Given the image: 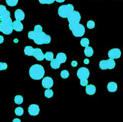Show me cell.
Returning <instances> with one entry per match:
<instances>
[{
	"label": "cell",
	"mask_w": 123,
	"mask_h": 122,
	"mask_svg": "<svg viewBox=\"0 0 123 122\" xmlns=\"http://www.w3.org/2000/svg\"><path fill=\"white\" fill-rule=\"evenodd\" d=\"M81 18L80 14L78 11L74 10L67 18L69 22V29L72 31L73 35L76 37H81L85 33L84 26L79 23Z\"/></svg>",
	"instance_id": "obj_1"
},
{
	"label": "cell",
	"mask_w": 123,
	"mask_h": 122,
	"mask_svg": "<svg viewBox=\"0 0 123 122\" xmlns=\"http://www.w3.org/2000/svg\"><path fill=\"white\" fill-rule=\"evenodd\" d=\"M10 13L4 5H0V31L5 35L11 34L13 31Z\"/></svg>",
	"instance_id": "obj_2"
},
{
	"label": "cell",
	"mask_w": 123,
	"mask_h": 122,
	"mask_svg": "<svg viewBox=\"0 0 123 122\" xmlns=\"http://www.w3.org/2000/svg\"><path fill=\"white\" fill-rule=\"evenodd\" d=\"M28 37L30 40H33L34 42L38 45L49 44L51 41V37L43 31L36 32L30 31L28 33Z\"/></svg>",
	"instance_id": "obj_3"
},
{
	"label": "cell",
	"mask_w": 123,
	"mask_h": 122,
	"mask_svg": "<svg viewBox=\"0 0 123 122\" xmlns=\"http://www.w3.org/2000/svg\"><path fill=\"white\" fill-rule=\"evenodd\" d=\"M29 73L30 77L33 80H39L45 74V70L42 66L39 64L32 65L29 68Z\"/></svg>",
	"instance_id": "obj_4"
},
{
	"label": "cell",
	"mask_w": 123,
	"mask_h": 122,
	"mask_svg": "<svg viewBox=\"0 0 123 122\" xmlns=\"http://www.w3.org/2000/svg\"><path fill=\"white\" fill-rule=\"evenodd\" d=\"M24 53L26 55L33 56L38 61H42L45 58V54L38 48L34 49L31 46H27L24 49Z\"/></svg>",
	"instance_id": "obj_5"
},
{
	"label": "cell",
	"mask_w": 123,
	"mask_h": 122,
	"mask_svg": "<svg viewBox=\"0 0 123 122\" xmlns=\"http://www.w3.org/2000/svg\"><path fill=\"white\" fill-rule=\"evenodd\" d=\"M67 56L65 54L63 53H58L55 59H53L50 62V67L53 69H58L60 68V65L62 63H64L66 62Z\"/></svg>",
	"instance_id": "obj_6"
},
{
	"label": "cell",
	"mask_w": 123,
	"mask_h": 122,
	"mask_svg": "<svg viewBox=\"0 0 123 122\" xmlns=\"http://www.w3.org/2000/svg\"><path fill=\"white\" fill-rule=\"evenodd\" d=\"M74 11V7L71 4L60 6L58 10L59 15L62 18H67L68 15Z\"/></svg>",
	"instance_id": "obj_7"
},
{
	"label": "cell",
	"mask_w": 123,
	"mask_h": 122,
	"mask_svg": "<svg viewBox=\"0 0 123 122\" xmlns=\"http://www.w3.org/2000/svg\"><path fill=\"white\" fill-rule=\"evenodd\" d=\"M115 66V62L113 59H109L107 60H103L99 62V67L102 70L107 69H113Z\"/></svg>",
	"instance_id": "obj_8"
},
{
	"label": "cell",
	"mask_w": 123,
	"mask_h": 122,
	"mask_svg": "<svg viewBox=\"0 0 123 122\" xmlns=\"http://www.w3.org/2000/svg\"><path fill=\"white\" fill-rule=\"evenodd\" d=\"M89 75V70L85 67L80 68L77 71V76L80 80L87 79Z\"/></svg>",
	"instance_id": "obj_9"
},
{
	"label": "cell",
	"mask_w": 123,
	"mask_h": 122,
	"mask_svg": "<svg viewBox=\"0 0 123 122\" xmlns=\"http://www.w3.org/2000/svg\"><path fill=\"white\" fill-rule=\"evenodd\" d=\"M108 54L111 59H117L120 57L121 52L119 48H113L108 52Z\"/></svg>",
	"instance_id": "obj_10"
},
{
	"label": "cell",
	"mask_w": 123,
	"mask_h": 122,
	"mask_svg": "<svg viewBox=\"0 0 123 122\" xmlns=\"http://www.w3.org/2000/svg\"><path fill=\"white\" fill-rule=\"evenodd\" d=\"M42 85L46 89H50L53 85V79L50 77H44L42 81Z\"/></svg>",
	"instance_id": "obj_11"
},
{
	"label": "cell",
	"mask_w": 123,
	"mask_h": 122,
	"mask_svg": "<svg viewBox=\"0 0 123 122\" xmlns=\"http://www.w3.org/2000/svg\"><path fill=\"white\" fill-rule=\"evenodd\" d=\"M39 107L37 104H31L28 108V113L31 116H35L37 115L39 113Z\"/></svg>",
	"instance_id": "obj_12"
},
{
	"label": "cell",
	"mask_w": 123,
	"mask_h": 122,
	"mask_svg": "<svg viewBox=\"0 0 123 122\" xmlns=\"http://www.w3.org/2000/svg\"><path fill=\"white\" fill-rule=\"evenodd\" d=\"M25 16V13L21 9H17L14 12V17L16 20L21 21L24 19Z\"/></svg>",
	"instance_id": "obj_13"
},
{
	"label": "cell",
	"mask_w": 123,
	"mask_h": 122,
	"mask_svg": "<svg viewBox=\"0 0 123 122\" xmlns=\"http://www.w3.org/2000/svg\"><path fill=\"white\" fill-rule=\"evenodd\" d=\"M12 27L14 30L16 31L20 32V31H22V30L23 29L24 26L23 24L21 22V21L16 20V21H14L12 22Z\"/></svg>",
	"instance_id": "obj_14"
},
{
	"label": "cell",
	"mask_w": 123,
	"mask_h": 122,
	"mask_svg": "<svg viewBox=\"0 0 123 122\" xmlns=\"http://www.w3.org/2000/svg\"><path fill=\"white\" fill-rule=\"evenodd\" d=\"M96 88L95 85L93 84H88L86 86V92L87 95H93L95 94Z\"/></svg>",
	"instance_id": "obj_15"
},
{
	"label": "cell",
	"mask_w": 123,
	"mask_h": 122,
	"mask_svg": "<svg viewBox=\"0 0 123 122\" xmlns=\"http://www.w3.org/2000/svg\"><path fill=\"white\" fill-rule=\"evenodd\" d=\"M107 89L110 92H115L117 89V84L115 82H110L107 85Z\"/></svg>",
	"instance_id": "obj_16"
},
{
	"label": "cell",
	"mask_w": 123,
	"mask_h": 122,
	"mask_svg": "<svg viewBox=\"0 0 123 122\" xmlns=\"http://www.w3.org/2000/svg\"><path fill=\"white\" fill-rule=\"evenodd\" d=\"M84 53L86 56L87 57H91L93 55L94 53L93 49L90 46H87L86 47L84 50Z\"/></svg>",
	"instance_id": "obj_17"
},
{
	"label": "cell",
	"mask_w": 123,
	"mask_h": 122,
	"mask_svg": "<svg viewBox=\"0 0 123 122\" xmlns=\"http://www.w3.org/2000/svg\"><path fill=\"white\" fill-rule=\"evenodd\" d=\"M23 97L21 95H17L14 97V102L15 104L17 105L21 104L23 102Z\"/></svg>",
	"instance_id": "obj_18"
},
{
	"label": "cell",
	"mask_w": 123,
	"mask_h": 122,
	"mask_svg": "<svg viewBox=\"0 0 123 122\" xmlns=\"http://www.w3.org/2000/svg\"><path fill=\"white\" fill-rule=\"evenodd\" d=\"M45 59L47 61H52L53 59V54L51 52H47L45 54Z\"/></svg>",
	"instance_id": "obj_19"
},
{
	"label": "cell",
	"mask_w": 123,
	"mask_h": 122,
	"mask_svg": "<svg viewBox=\"0 0 123 122\" xmlns=\"http://www.w3.org/2000/svg\"><path fill=\"white\" fill-rule=\"evenodd\" d=\"M80 44L83 47H87L89 44V41L86 38H82L80 41Z\"/></svg>",
	"instance_id": "obj_20"
},
{
	"label": "cell",
	"mask_w": 123,
	"mask_h": 122,
	"mask_svg": "<svg viewBox=\"0 0 123 122\" xmlns=\"http://www.w3.org/2000/svg\"><path fill=\"white\" fill-rule=\"evenodd\" d=\"M14 112H15V115L17 116H22L24 114L23 108H22V107H17L16 108H15V109L14 110Z\"/></svg>",
	"instance_id": "obj_21"
},
{
	"label": "cell",
	"mask_w": 123,
	"mask_h": 122,
	"mask_svg": "<svg viewBox=\"0 0 123 122\" xmlns=\"http://www.w3.org/2000/svg\"><path fill=\"white\" fill-rule=\"evenodd\" d=\"M44 95H45V97H46L47 98H51L53 96V92L51 89H47L45 91Z\"/></svg>",
	"instance_id": "obj_22"
},
{
	"label": "cell",
	"mask_w": 123,
	"mask_h": 122,
	"mask_svg": "<svg viewBox=\"0 0 123 122\" xmlns=\"http://www.w3.org/2000/svg\"><path fill=\"white\" fill-rule=\"evenodd\" d=\"M18 2V0H6V4L11 7L16 6Z\"/></svg>",
	"instance_id": "obj_23"
},
{
	"label": "cell",
	"mask_w": 123,
	"mask_h": 122,
	"mask_svg": "<svg viewBox=\"0 0 123 122\" xmlns=\"http://www.w3.org/2000/svg\"><path fill=\"white\" fill-rule=\"evenodd\" d=\"M61 76L63 79H67L69 76V73L66 70H63L61 72Z\"/></svg>",
	"instance_id": "obj_24"
},
{
	"label": "cell",
	"mask_w": 123,
	"mask_h": 122,
	"mask_svg": "<svg viewBox=\"0 0 123 122\" xmlns=\"http://www.w3.org/2000/svg\"><path fill=\"white\" fill-rule=\"evenodd\" d=\"M87 27L89 29H92L93 28H94L95 26V22L92 21V20H89L87 22Z\"/></svg>",
	"instance_id": "obj_25"
},
{
	"label": "cell",
	"mask_w": 123,
	"mask_h": 122,
	"mask_svg": "<svg viewBox=\"0 0 123 122\" xmlns=\"http://www.w3.org/2000/svg\"><path fill=\"white\" fill-rule=\"evenodd\" d=\"M40 3L44 4H50L53 3L55 0H38Z\"/></svg>",
	"instance_id": "obj_26"
},
{
	"label": "cell",
	"mask_w": 123,
	"mask_h": 122,
	"mask_svg": "<svg viewBox=\"0 0 123 122\" xmlns=\"http://www.w3.org/2000/svg\"><path fill=\"white\" fill-rule=\"evenodd\" d=\"M34 31L36 32H39L42 31V27L39 25H37L34 27Z\"/></svg>",
	"instance_id": "obj_27"
},
{
	"label": "cell",
	"mask_w": 123,
	"mask_h": 122,
	"mask_svg": "<svg viewBox=\"0 0 123 122\" xmlns=\"http://www.w3.org/2000/svg\"><path fill=\"white\" fill-rule=\"evenodd\" d=\"M7 68V64L6 63L0 62V70H5Z\"/></svg>",
	"instance_id": "obj_28"
},
{
	"label": "cell",
	"mask_w": 123,
	"mask_h": 122,
	"mask_svg": "<svg viewBox=\"0 0 123 122\" xmlns=\"http://www.w3.org/2000/svg\"><path fill=\"white\" fill-rule=\"evenodd\" d=\"M80 84L82 86H86L88 84V81L87 79L86 80H80Z\"/></svg>",
	"instance_id": "obj_29"
},
{
	"label": "cell",
	"mask_w": 123,
	"mask_h": 122,
	"mask_svg": "<svg viewBox=\"0 0 123 122\" xmlns=\"http://www.w3.org/2000/svg\"><path fill=\"white\" fill-rule=\"evenodd\" d=\"M78 65V63L77 62V61H73L72 62H71V65L73 67H75L77 66Z\"/></svg>",
	"instance_id": "obj_30"
},
{
	"label": "cell",
	"mask_w": 123,
	"mask_h": 122,
	"mask_svg": "<svg viewBox=\"0 0 123 122\" xmlns=\"http://www.w3.org/2000/svg\"><path fill=\"white\" fill-rule=\"evenodd\" d=\"M84 63L85 64H89V60L88 59H87V58H86L84 60Z\"/></svg>",
	"instance_id": "obj_31"
},
{
	"label": "cell",
	"mask_w": 123,
	"mask_h": 122,
	"mask_svg": "<svg viewBox=\"0 0 123 122\" xmlns=\"http://www.w3.org/2000/svg\"><path fill=\"white\" fill-rule=\"evenodd\" d=\"M13 122H20L21 120L18 118H15L13 120Z\"/></svg>",
	"instance_id": "obj_32"
},
{
	"label": "cell",
	"mask_w": 123,
	"mask_h": 122,
	"mask_svg": "<svg viewBox=\"0 0 123 122\" xmlns=\"http://www.w3.org/2000/svg\"><path fill=\"white\" fill-rule=\"evenodd\" d=\"M55 1H56L57 2L61 3V2H64L65 1V0H55Z\"/></svg>",
	"instance_id": "obj_33"
},
{
	"label": "cell",
	"mask_w": 123,
	"mask_h": 122,
	"mask_svg": "<svg viewBox=\"0 0 123 122\" xmlns=\"http://www.w3.org/2000/svg\"><path fill=\"white\" fill-rule=\"evenodd\" d=\"M0 37H1V41H0V43H2L3 42V37L2 36H0Z\"/></svg>",
	"instance_id": "obj_34"
}]
</instances>
